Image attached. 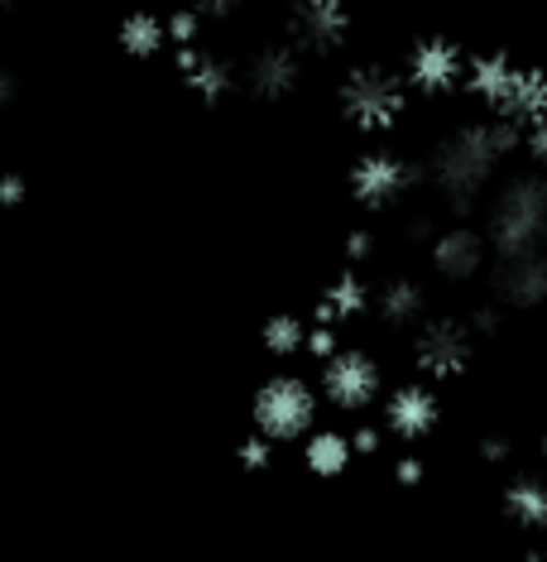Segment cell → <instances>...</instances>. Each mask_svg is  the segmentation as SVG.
<instances>
[{
  "instance_id": "484cf974",
  "label": "cell",
  "mask_w": 547,
  "mask_h": 562,
  "mask_svg": "<svg viewBox=\"0 0 547 562\" xmlns=\"http://www.w3.org/2000/svg\"><path fill=\"white\" fill-rule=\"evenodd\" d=\"M24 198V178L20 173H0V207H15Z\"/></svg>"
},
{
  "instance_id": "836d02e7",
  "label": "cell",
  "mask_w": 547,
  "mask_h": 562,
  "mask_svg": "<svg viewBox=\"0 0 547 562\" xmlns=\"http://www.w3.org/2000/svg\"><path fill=\"white\" fill-rule=\"evenodd\" d=\"M538 447H543V457H547V432H543V442H538Z\"/></svg>"
},
{
  "instance_id": "2e32d148",
  "label": "cell",
  "mask_w": 547,
  "mask_h": 562,
  "mask_svg": "<svg viewBox=\"0 0 547 562\" xmlns=\"http://www.w3.org/2000/svg\"><path fill=\"white\" fill-rule=\"evenodd\" d=\"M371 313H375L385 327L403 331V327L423 323L428 293H423V284H413V279H389V284H379V289L371 293Z\"/></svg>"
},
{
  "instance_id": "52a82bcc",
  "label": "cell",
  "mask_w": 547,
  "mask_h": 562,
  "mask_svg": "<svg viewBox=\"0 0 547 562\" xmlns=\"http://www.w3.org/2000/svg\"><path fill=\"white\" fill-rule=\"evenodd\" d=\"M470 351H476V331L456 317H432V323L418 327L413 337V361L428 380H452L470 366Z\"/></svg>"
},
{
  "instance_id": "4316f807",
  "label": "cell",
  "mask_w": 547,
  "mask_h": 562,
  "mask_svg": "<svg viewBox=\"0 0 547 562\" xmlns=\"http://www.w3.org/2000/svg\"><path fill=\"white\" fill-rule=\"evenodd\" d=\"M351 447H355V457H375L379 452V432L375 428H355L351 432Z\"/></svg>"
},
{
  "instance_id": "ac0fdd59",
  "label": "cell",
  "mask_w": 547,
  "mask_h": 562,
  "mask_svg": "<svg viewBox=\"0 0 547 562\" xmlns=\"http://www.w3.org/2000/svg\"><path fill=\"white\" fill-rule=\"evenodd\" d=\"M361 313H371V289H365L361 274H341L337 284L322 293V303H317V323H327V327H341Z\"/></svg>"
},
{
  "instance_id": "83f0119b",
  "label": "cell",
  "mask_w": 547,
  "mask_h": 562,
  "mask_svg": "<svg viewBox=\"0 0 547 562\" xmlns=\"http://www.w3.org/2000/svg\"><path fill=\"white\" fill-rule=\"evenodd\" d=\"M371 250H375V236H371V232H355V236H351V246H346L351 265H365V260H371Z\"/></svg>"
},
{
  "instance_id": "8fae6325",
  "label": "cell",
  "mask_w": 547,
  "mask_h": 562,
  "mask_svg": "<svg viewBox=\"0 0 547 562\" xmlns=\"http://www.w3.org/2000/svg\"><path fill=\"white\" fill-rule=\"evenodd\" d=\"M494 299L509 303V308H538L547 299V250L533 255H500L490 270Z\"/></svg>"
},
{
  "instance_id": "9c48e42d",
  "label": "cell",
  "mask_w": 547,
  "mask_h": 562,
  "mask_svg": "<svg viewBox=\"0 0 547 562\" xmlns=\"http://www.w3.org/2000/svg\"><path fill=\"white\" fill-rule=\"evenodd\" d=\"M413 164L403 155H394V149H371V155L355 159L351 169V188L355 198L365 202V207H394L403 193L413 188Z\"/></svg>"
},
{
  "instance_id": "603a6c76",
  "label": "cell",
  "mask_w": 547,
  "mask_h": 562,
  "mask_svg": "<svg viewBox=\"0 0 547 562\" xmlns=\"http://www.w3.org/2000/svg\"><path fill=\"white\" fill-rule=\"evenodd\" d=\"M240 5H246V0H187V10H193L197 20H231Z\"/></svg>"
},
{
  "instance_id": "d6a6232c",
  "label": "cell",
  "mask_w": 547,
  "mask_h": 562,
  "mask_svg": "<svg viewBox=\"0 0 547 562\" xmlns=\"http://www.w3.org/2000/svg\"><path fill=\"white\" fill-rule=\"evenodd\" d=\"M5 10H15V0H0V15H5Z\"/></svg>"
},
{
  "instance_id": "ffe728a7",
  "label": "cell",
  "mask_w": 547,
  "mask_h": 562,
  "mask_svg": "<svg viewBox=\"0 0 547 562\" xmlns=\"http://www.w3.org/2000/svg\"><path fill=\"white\" fill-rule=\"evenodd\" d=\"M121 48L135 58H155L169 48V20H159L155 10H135L121 20Z\"/></svg>"
},
{
  "instance_id": "ba28073f",
  "label": "cell",
  "mask_w": 547,
  "mask_h": 562,
  "mask_svg": "<svg viewBox=\"0 0 547 562\" xmlns=\"http://www.w3.org/2000/svg\"><path fill=\"white\" fill-rule=\"evenodd\" d=\"M288 34H294L298 54H332L351 34L346 0H298L288 15Z\"/></svg>"
},
{
  "instance_id": "44dd1931",
  "label": "cell",
  "mask_w": 547,
  "mask_h": 562,
  "mask_svg": "<svg viewBox=\"0 0 547 562\" xmlns=\"http://www.w3.org/2000/svg\"><path fill=\"white\" fill-rule=\"evenodd\" d=\"M264 351L270 356H298V351H308V323L294 313H278L264 323Z\"/></svg>"
},
{
  "instance_id": "e0dca14e",
  "label": "cell",
  "mask_w": 547,
  "mask_h": 562,
  "mask_svg": "<svg viewBox=\"0 0 547 562\" xmlns=\"http://www.w3.org/2000/svg\"><path fill=\"white\" fill-rule=\"evenodd\" d=\"M504 515L528 533L547 529V481L543 476H514L504 485Z\"/></svg>"
},
{
  "instance_id": "7c38bea8",
  "label": "cell",
  "mask_w": 547,
  "mask_h": 562,
  "mask_svg": "<svg viewBox=\"0 0 547 562\" xmlns=\"http://www.w3.org/2000/svg\"><path fill=\"white\" fill-rule=\"evenodd\" d=\"M486 265H490V240L476 226H447V232H437V240H432V270L442 279H452V284L476 279Z\"/></svg>"
},
{
  "instance_id": "f546056e",
  "label": "cell",
  "mask_w": 547,
  "mask_h": 562,
  "mask_svg": "<svg viewBox=\"0 0 547 562\" xmlns=\"http://www.w3.org/2000/svg\"><path fill=\"white\" fill-rule=\"evenodd\" d=\"M480 457H486V462H504V457H509V442H504V438H486V442H480Z\"/></svg>"
},
{
  "instance_id": "8992f818",
  "label": "cell",
  "mask_w": 547,
  "mask_h": 562,
  "mask_svg": "<svg viewBox=\"0 0 547 562\" xmlns=\"http://www.w3.org/2000/svg\"><path fill=\"white\" fill-rule=\"evenodd\" d=\"M403 78H394L385 68H355L346 82H341V111H346L351 125L361 131H389L394 121L403 116Z\"/></svg>"
},
{
  "instance_id": "5bb4252c",
  "label": "cell",
  "mask_w": 547,
  "mask_h": 562,
  "mask_svg": "<svg viewBox=\"0 0 547 562\" xmlns=\"http://www.w3.org/2000/svg\"><path fill=\"white\" fill-rule=\"evenodd\" d=\"M246 82H250L254 97L284 101L288 92H298V82H303V54H298L294 44L260 48V54L250 58V68H246Z\"/></svg>"
},
{
  "instance_id": "cb8c5ba5",
  "label": "cell",
  "mask_w": 547,
  "mask_h": 562,
  "mask_svg": "<svg viewBox=\"0 0 547 562\" xmlns=\"http://www.w3.org/2000/svg\"><path fill=\"white\" fill-rule=\"evenodd\" d=\"M270 457H274V442L260 438V432H254L250 442H240V462H246L250 471H264V467H270Z\"/></svg>"
},
{
  "instance_id": "d4e9b609",
  "label": "cell",
  "mask_w": 547,
  "mask_h": 562,
  "mask_svg": "<svg viewBox=\"0 0 547 562\" xmlns=\"http://www.w3.org/2000/svg\"><path fill=\"white\" fill-rule=\"evenodd\" d=\"M524 149L538 164H547V116L543 121H533V125H524Z\"/></svg>"
},
{
  "instance_id": "4dcf8cb0",
  "label": "cell",
  "mask_w": 547,
  "mask_h": 562,
  "mask_svg": "<svg viewBox=\"0 0 547 562\" xmlns=\"http://www.w3.org/2000/svg\"><path fill=\"white\" fill-rule=\"evenodd\" d=\"M15 97V78H10V68H0V106Z\"/></svg>"
},
{
  "instance_id": "f1b7e54d",
  "label": "cell",
  "mask_w": 547,
  "mask_h": 562,
  "mask_svg": "<svg viewBox=\"0 0 547 562\" xmlns=\"http://www.w3.org/2000/svg\"><path fill=\"white\" fill-rule=\"evenodd\" d=\"M394 476H399L403 485H418V481H423V462H418V457H403V462L394 467Z\"/></svg>"
},
{
  "instance_id": "4fadbf2b",
  "label": "cell",
  "mask_w": 547,
  "mask_h": 562,
  "mask_svg": "<svg viewBox=\"0 0 547 562\" xmlns=\"http://www.w3.org/2000/svg\"><path fill=\"white\" fill-rule=\"evenodd\" d=\"M437 418H442L437 390L423 385V380H409V385H399L385 400V428L394 432V438H403V442L428 438V432L437 428Z\"/></svg>"
},
{
  "instance_id": "7a4b0ae2",
  "label": "cell",
  "mask_w": 547,
  "mask_h": 562,
  "mask_svg": "<svg viewBox=\"0 0 547 562\" xmlns=\"http://www.w3.org/2000/svg\"><path fill=\"white\" fill-rule=\"evenodd\" d=\"M490 255H533L547 246V173H518L494 193L486 216Z\"/></svg>"
},
{
  "instance_id": "9a60e30c",
  "label": "cell",
  "mask_w": 547,
  "mask_h": 562,
  "mask_svg": "<svg viewBox=\"0 0 547 562\" xmlns=\"http://www.w3.org/2000/svg\"><path fill=\"white\" fill-rule=\"evenodd\" d=\"M178 72H183V82L193 87L197 97H207V101H221L226 92L236 87V68L226 63L221 54H212V48H178Z\"/></svg>"
},
{
  "instance_id": "d6986e66",
  "label": "cell",
  "mask_w": 547,
  "mask_h": 562,
  "mask_svg": "<svg viewBox=\"0 0 547 562\" xmlns=\"http://www.w3.org/2000/svg\"><path fill=\"white\" fill-rule=\"evenodd\" d=\"M303 457H308V471L312 476H341V471L351 467L355 447H351V432H337V428H322V432H308V447H303Z\"/></svg>"
},
{
  "instance_id": "7402d4cb",
  "label": "cell",
  "mask_w": 547,
  "mask_h": 562,
  "mask_svg": "<svg viewBox=\"0 0 547 562\" xmlns=\"http://www.w3.org/2000/svg\"><path fill=\"white\" fill-rule=\"evenodd\" d=\"M202 44V20L193 15V10H178V15H169V48L178 54V48H193Z\"/></svg>"
},
{
  "instance_id": "5b68a950",
  "label": "cell",
  "mask_w": 547,
  "mask_h": 562,
  "mask_svg": "<svg viewBox=\"0 0 547 562\" xmlns=\"http://www.w3.org/2000/svg\"><path fill=\"white\" fill-rule=\"evenodd\" d=\"M379 390H385V370H379L371 351L337 347L322 361V400L341 408V414H365L379 400Z\"/></svg>"
},
{
  "instance_id": "6da1fadb",
  "label": "cell",
  "mask_w": 547,
  "mask_h": 562,
  "mask_svg": "<svg viewBox=\"0 0 547 562\" xmlns=\"http://www.w3.org/2000/svg\"><path fill=\"white\" fill-rule=\"evenodd\" d=\"M518 145H524V131H518L514 121H500V116L466 121V125H456L452 135L437 139V149H432V159H428V178L456 212H470L486 198L500 164L514 155Z\"/></svg>"
},
{
  "instance_id": "1f68e13d",
  "label": "cell",
  "mask_w": 547,
  "mask_h": 562,
  "mask_svg": "<svg viewBox=\"0 0 547 562\" xmlns=\"http://www.w3.org/2000/svg\"><path fill=\"white\" fill-rule=\"evenodd\" d=\"M524 562H547V548H543V553H528Z\"/></svg>"
},
{
  "instance_id": "277c9868",
  "label": "cell",
  "mask_w": 547,
  "mask_h": 562,
  "mask_svg": "<svg viewBox=\"0 0 547 562\" xmlns=\"http://www.w3.org/2000/svg\"><path fill=\"white\" fill-rule=\"evenodd\" d=\"M254 432L270 442H298L317 428V390L303 375H270L250 404Z\"/></svg>"
},
{
  "instance_id": "30bf717a",
  "label": "cell",
  "mask_w": 547,
  "mask_h": 562,
  "mask_svg": "<svg viewBox=\"0 0 547 562\" xmlns=\"http://www.w3.org/2000/svg\"><path fill=\"white\" fill-rule=\"evenodd\" d=\"M403 82L428 97H442L452 87H466V54L452 40H423L403 63Z\"/></svg>"
},
{
  "instance_id": "3957f363",
  "label": "cell",
  "mask_w": 547,
  "mask_h": 562,
  "mask_svg": "<svg viewBox=\"0 0 547 562\" xmlns=\"http://www.w3.org/2000/svg\"><path fill=\"white\" fill-rule=\"evenodd\" d=\"M466 87L480 106H490L500 121H514L518 131L547 116V78L518 68L514 58H466Z\"/></svg>"
}]
</instances>
